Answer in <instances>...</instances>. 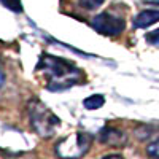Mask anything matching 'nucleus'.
Returning a JSON list of instances; mask_svg holds the SVG:
<instances>
[{
  "label": "nucleus",
  "instance_id": "5",
  "mask_svg": "<svg viewBox=\"0 0 159 159\" xmlns=\"http://www.w3.org/2000/svg\"><path fill=\"white\" fill-rule=\"evenodd\" d=\"M99 140L103 145H110V147H121L126 143V134L113 127H103L99 134Z\"/></svg>",
  "mask_w": 159,
  "mask_h": 159
},
{
  "label": "nucleus",
  "instance_id": "3",
  "mask_svg": "<svg viewBox=\"0 0 159 159\" xmlns=\"http://www.w3.org/2000/svg\"><path fill=\"white\" fill-rule=\"evenodd\" d=\"M92 145V137L86 132H75L67 137L61 139L56 147L54 153L59 159H81L86 156Z\"/></svg>",
  "mask_w": 159,
  "mask_h": 159
},
{
  "label": "nucleus",
  "instance_id": "12",
  "mask_svg": "<svg viewBox=\"0 0 159 159\" xmlns=\"http://www.w3.org/2000/svg\"><path fill=\"white\" fill-rule=\"evenodd\" d=\"M100 159H124L121 154H107V156H103Z\"/></svg>",
  "mask_w": 159,
  "mask_h": 159
},
{
  "label": "nucleus",
  "instance_id": "10",
  "mask_svg": "<svg viewBox=\"0 0 159 159\" xmlns=\"http://www.w3.org/2000/svg\"><path fill=\"white\" fill-rule=\"evenodd\" d=\"M147 153L153 159H159V140H156V142L148 145V147H147Z\"/></svg>",
  "mask_w": 159,
  "mask_h": 159
},
{
  "label": "nucleus",
  "instance_id": "1",
  "mask_svg": "<svg viewBox=\"0 0 159 159\" xmlns=\"http://www.w3.org/2000/svg\"><path fill=\"white\" fill-rule=\"evenodd\" d=\"M37 72L46 80V89L57 92L65 91L83 81L84 73L70 61L56 57L51 54H43L37 64Z\"/></svg>",
  "mask_w": 159,
  "mask_h": 159
},
{
  "label": "nucleus",
  "instance_id": "4",
  "mask_svg": "<svg viewBox=\"0 0 159 159\" xmlns=\"http://www.w3.org/2000/svg\"><path fill=\"white\" fill-rule=\"evenodd\" d=\"M91 25L96 32H99L102 35L116 37L124 30L126 22L121 16H116L110 11H103V13H100V15H97L94 19H92Z\"/></svg>",
  "mask_w": 159,
  "mask_h": 159
},
{
  "label": "nucleus",
  "instance_id": "9",
  "mask_svg": "<svg viewBox=\"0 0 159 159\" xmlns=\"http://www.w3.org/2000/svg\"><path fill=\"white\" fill-rule=\"evenodd\" d=\"M78 2L86 10H96V8H99L103 3V0H78Z\"/></svg>",
  "mask_w": 159,
  "mask_h": 159
},
{
  "label": "nucleus",
  "instance_id": "14",
  "mask_svg": "<svg viewBox=\"0 0 159 159\" xmlns=\"http://www.w3.org/2000/svg\"><path fill=\"white\" fill-rule=\"evenodd\" d=\"M0 65H2V59H0Z\"/></svg>",
  "mask_w": 159,
  "mask_h": 159
},
{
  "label": "nucleus",
  "instance_id": "6",
  "mask_svg": "<svg viewBox=\"0 0 159 159\" xmlns=\"http://www.w3.org/2000/svg\"><path fill=\"white\" fill-rule=\"evenodd\" d=\"M157 21H159V10H145V11H140L134 18L132 24L137 29H147L150 25L156 24Z\"/></svg>",
  "mask_w": 159,
  "mask_h": 159
},
{
  "label": "nucleus",
  "instance_id": "2",
  "mask_svg": "<svg viewBox=\"0 0 159 159\" xmlns=\"http://www.w3.org/2000/svg\"><path fill=\"white\" fill-rule=\"evenodd\" d=\"M27 111L32 129L42 137H51L56 132L57 126L61 124V119L38 99L29 102Z\"/></svg>",
  "mask_w": 159,
  "mask_h": 159
},
{
  "label": "nucleus",
  "instance_id": "11",
  "mask_svg": "<svg viewBox=\"0 0 159 159\" xmlns=\"http://www.w3.org/2000/svg\"><path fill=\"white\" fill-rule=\"evenodd\" d=\"M147 42L148 43H151V45H156V46H159V29H156V30H153V32H150L147 37Z\"/></svg>",
  "mask_w": 159,
  "mask_h": 159
},
{
  "label": "nucleus",
  "instance_id": "8",
  "mask_svg": "<svg viewBox=\"0 0 159 159\" xmlns=\"http://www.w3.org/2000/svg\"><path fill=\"white\" fill-rule=\"evenodd\" d=\"M0 3H2L3 7H7L8 10L15 11V13H21V11H22L21 0H0Z\"/></svg>",
  "mask_w": 159,
  "mask_h": 159
},
{
  "label": "nucleus",
  "instance_id": "7",
  "mask_svg": "<svg viewBox=\"0 0 159 159\" xmlns=\"http://www.w3.org/2000/svg\"><path fill=\"white\" fill-rule=\"evenodd\" d=\"M83 103H84V107L88 110H97V108H100L102 105L105 103V99L100 94H94V96H89L88 99H84Z\"/></svg>",
  "mask_w": 159,
  "mask_h": 159
},
{
  "label": "nucleus",
  "instance_id": "13",
  "mask_svg": "<svg viewBox=\"0 0 159 159\" xmlns=\"http://www.w3.org/2000/svg\"><path fill=\"white\" fill-rule=\"evenodd\" d=\"M153 3H159V0H156V2H153Z\"/></svg>",
  "mask_w": 159,
  "mask_h": 159
}]
</instances>
